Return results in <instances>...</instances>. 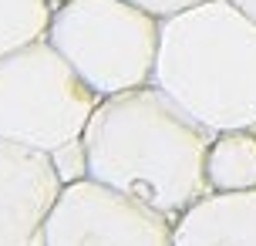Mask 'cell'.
Wrapping results in <instances>:
<instances>
[{"mask_svg": "<svg viewBox=\"0 0 256 246\" xmlns=\"http://www.w3.org/2000/svg\"><path fill=\"white\" fill-rule=\"evenodd\" d=\"M172 246H256V189L206 192L172 222Z\"/></svg>", "mask_w": 256, "mask_h": 246, "instance_id": "cell-7", "label": "cell"}, {"mask_svg": "<svg viewBox=\"0 0 256 246\" xmlns=\"http://www.w3.org/2000/svg\"><path fill=\"white\" fill-rule=\"evenodd\" d=\"M132 4H138V7H145L148 14H155V17H172V14L186 10V7H196V4H202V0H132Z\"/></svg>", "mask_w": 256, "mask_h": 246, "instance_id": "cell-10", "label": "cell"}, {"mask_svg": "<svg viewBox=\"0 0 256 246\" xmlns=\"http://www.w3.org/2000/svg\"><path fill=\"white\" fill-rule=\"evenodd\" d=\"M54 17L51 0H0V58L48 38Z\"/></svg>", "mask_w": 256, "mask_h": 246, "instance_id": "cell-9", "label": "cell"}, {"mask_svg": "<svg viewBox=\"0 0 256 246\" xmlns=\"http://www.w3.org/2000/svg\"><path fill=\"white\" fill-rule=\"evenodd\" d=\"M209 192L256 189V128L216 132L206 152Z\"/></svg>", "mask_w": 256, "mask_h": 246, "instance_id": "cell-8", "label": "cell"}, {"mask_svg": "<svg viewBox=\"0 0 256 246\" xmlns=\"http://www.w3.org/2000/svg\"><path fill=\"white\" fill-rule=\"evenodd\" d=\"M48 40L98 98H112L152 84L162 17L132 0H64Z\"/></svg>", "mask_w": 256, "mask_h": 246, "instance_id": "cell-3", "label": "cell"}, {"mask_svg": "<svg viewBox=\"0 0 256 246\" xmlns=\"http://www.w3.org/2000/svg\"><path fill=\"white\" fill-rule=\"evenodd\" d=\"M27 246H40V240H38V243H27Z\"/></svg>", "mask_w": 256, "mask_h": 246, "instance_id": "cell-13", "label": "cell"}, {"mask_svg": "<svg viewBox=\"0 0 256 246\" xmlns=\"http://www.w3.org/2000/svg\"><path fill=\"white\" fill-rule=\"evenodd\" d=\"M51 4H54V7H58V4H64V0H51Z\"/></svg>", "mask_w": 256, "mask_h": 246, "instance_id": "cell-12", "label": "cell"}, {"mask_svg": "<svg viewBox=\"0 0 256 246\" xmlns=\"http://www.w3.org/2000/svg\"><path fill=\"white\" fill-rule=\"evenodd\" d=\"M98 102L48 38L0 58V138L64 152L81 142Z\"/></svg>", "mask_w": 256, "mask_h": 246, "instance_id": "cell-4", "label": "cell"}, {"mask_svg": "<svg viewBox=\"0 0 256 246\" xmlns=\"http://www.w3.org/2000/svg\"><path fill=\"white\" fill-rule=\"evenodd\" d=\"M212 135L155 84L102 98L81 135L84 176L135 196L176 222L209 192L206 152Z\"/></svg>", "mask_w": 256, "mask_h": 246, "instance_id": "cell-1", "label": "cell"}, {"mask_svg": "<svg viewBox=\"0 0 256 246\" xmlns=\"http://www.w3.org/2000/svg\"><path fill=\"white\" fill-rule=\"evenodd\" d=\"M232 4H240V7H243L250 17H256V0H232Z\"/></svg>", "mask_w": 256, "mask_h": 246, "instance_id": "cell-11", "label": "cell"}, {"mask_svg": "<svg viewBox=\"0 0 256 246\" xmlns=\"http://www.w3.org/2000/svg\"><path fill=\"white\" fill-rule=\"evenodd\" d=\"M61 189L54 156L0 138V246L38 243Z\"/></svg>", "mask_w": 256, "mask_h": 246, "instance_id": "cell-6", "label": "cell"}, {"mask_svg": "<svg viewBox=\"0 0 256 246\" xmlns=\"http://www.w3.org/2000/svg\"><path fill=\"white\" fill-rule=\"evenodd\" d=\"M152 84L209 135L256 128V17L232 0L166 17Z\"/></svg>", "mask_w": 256, "mask_h": 246, "instance_id": "cell-2", "label": "cell"}, {"mask_svg": "<svg viewBox=\"0 0 256 246\" xmlns=\"http://www.w3.org/2000/svg\"><path fill=\"white\" fill-rule=\"evenodd\" d=\"M40 246H172V220L135 196L81 176L64 182L40 230Z\"/></svg>", "mask_w": 256, "mask_h": 246, "instance_id": "cell-5", "label": "cell"}]
</instances>
